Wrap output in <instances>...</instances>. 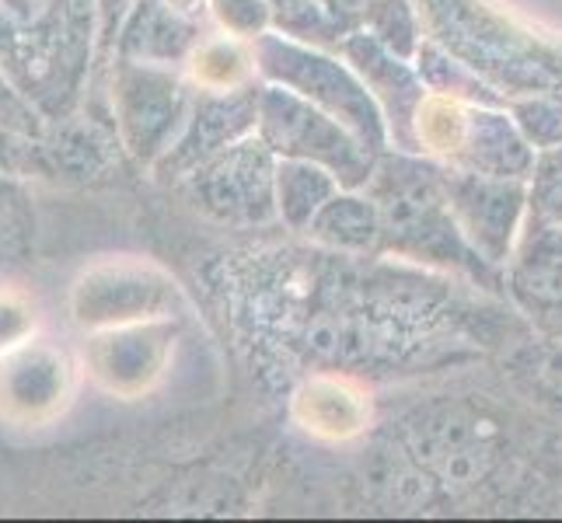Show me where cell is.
Wrapping results in <instances>:
<instances>
[{"label": "cell", "mask_w": 562, "mask_h": 523, "mask_svg": "<svg viewBox=\"0 0 562 523\" xmlns=\"http://www.w3.org/2000/svg\"><path fill=\"white\" fill-rule=\"evenodd\" d=\"M363 189L381 209V251L448 265L454 273H469L482 286L496 283V265L479 255L454 220L443 168L413 161L405 154L378 158L371 182Z\"/></svg>", "instance_id": "obj_1"}, {"label": "cell", "mask_w": 562, "mask_h": 523, "mask_svg": "<svg viewBox=\"0 0 562 523\" xmlns=\"http://www.w3.org/2000/svg\"><path fill=\"white\" fill-rule=\"evenodd\" d=\"M413 137L416 150L434 154L448 168L496 179H528L538 154L517 129L514 115L434 91L416 109Z\"/></svg>", "instance_id": "obj_2"}, {"label": "cell", "mask_w": 562, "mask_h": 523, "mask_svg": "<svg viewBox=\"0 0 562 523\" xmlns=\"http://www.w3.org/2000/svg\"><path fill=\"white\" fill-rule=\"evenodd\" d=\"M256 133L277 158L315 161L333 171L342 189H363L381 158L336 115L307 102L304 94L269 81L259 88Z\"/></svg>", "instance_id": "obj_3"}, {"label": "cell", "mask_w": 562, "mask_h": 523, "mask_svg": "<svg viewBox=\"0 0 562 523\" xmlns=\"http://www.w3.org/2000/svg\"><path fill=\"white\" fill-rule=\"evenodd\" d=\"M251 53H256V73H262L269 84H283L304 94L307 102H315L318 109H325L339 123L350 126L371 150L381 154L387 147L384 112L360 73L346 70L333 56H325L318 49L297 46L290 38L269 32L256 38Z\"/></svg>", "instance_id": "obj_4"}, {"label": "cell", "mask_w": 562, "mask_h": 523, "mask_svg": "<svg viewBox=\"0 0 562 523\" xmlns=\"http://www.w3.org/2000/svg\"><path fill=\"white\" fill-rule=\"evenodd\" d=\"M192 109L182 77L165 64L120 60L112 67V112L115 133L133 161L154 168L179 137Z\"/></svg>", "instance_id": "obj_5"}, {"label": "cell", "mask_w": 562, "mask_h": 523, "mask_svg": "<svg viewBox=\"0 0 562 523\" xmlns=\"http://www.w3.org/2000/svg\"><path fill=\"white\" fill-rule=\"evenodd\" d=\"M277 161L259 133H248L203 161L182 185L210 220L256 227L277 217Z\"/></svg>", "instance_id": "obj_6"}, {"label": "cell", "mask_w": 562, "mask_h": 523, "mask_svg": "<svg viewBox=\"0 0 562 523\" xmlns=\"http://www.w3.org/2000/svg\"><path fill=\"white\" fill-rule=\"evenodd\" d=\"M413 461L443 489H475L499 457V419L472 405L426 412L405 430Z\"/></svg>", "instance_id": "obj_7"}, {"label": "cell", "mask_w": 562, "mask_h": 523, "mask_svg": "<svg viewBox=\"0 0 562 523\" xmlns=\"http://www.w3.org/2000/svg\"><path fill=\"white\" fill-rule=\"evenodd\" d=\"M176 289L158 273V269L126 262V259H102L70 283V321L88 332L115 325L158 321Z\"/></svg>", "instance_id": "obj_8"}, {"label": "cell", "mask_w": 562, "mask_h": 523, "mask_svg": "<svg viewBox=\"0 0 562 523\" xmlns=\"http://www.w3.org/2000/svg\"><path fill=\"white\" fill-rule=\"evenodd\" d=\"M443 185H448L454 220L469 245L490 265L510 262L528 209V179H496V174L443 168Z\"/></svg>", "instance_id": "obj_9"}, {"label": "cell", "mask_w": 562, "mask_h": 523, "mask_svg": "<svg viewBox=\"0 0 562 523\" xmlns=\"http://www.w3.org/2000/svg\"><path fill=\"white\" fill-rule=\"evenodd\" d=\"M256 120H259V91L251 84L235 91H200L192 99L182 133L171 140V147L161 154L150 171L161 182H186L213 154H221L235 140L256 133Z\"/></svg>", "instance_id": "obj_10"}, {"label": "cell", "mask_w": 562, "mask_h": 523, "mask_svg": "<svg viewBox=\"0 0 562 523\" xmlns=\"http://www.w3.org/2000/svg\"><path fill=\"white\" fill-rule=\"evenodd\" d=\"M74 360L60 345L29 339L0 356V419L14 425H46L74 398Z\"/></svg>", "instance_id": "obj_11"}, {"label": "cell", "mask_w": 562, "mask_h": 523, "mask_svg": "<svg viewBox=\"0 0 562 523\" xmlns=\"http://www.w3.org/2000/svg\"><path fill=\"white\" fill-rule=\"evenodd\" d=\"M171 328L158 321L99 328L85 342L88 377L115 398H137L161 377Z\"/></svg>", "instance_id": "obj_12"}, {"label": "cell", "mask_w": 562, "mask_h": 523, "mask_svg": "<svg viewBox=\"0 0 562 523\" xmlns=\"http://www.w3.org/2000/svg\"><path fill=\"white\" fill-rule=\"evenodd\" d=\"M510 297L541 332L562 342V230L528 220L525 238L510 255Z\"/></svg>", "instance_id": "obj_13"}, {"label": "cell", "mask_w": 562, "mask_h": 523, "mask_svg": "<svg viewBox=\"0 0 562 523\" xmlns=\"http://www.w3.org/2000/svg\"><path fill=\"white\" fill-rule=\"evenodd\" d=\"M342 53L378 99V105L384 112V123H387V137H395V144L402 150H416L413 123H416L419 102L426 99L423 77H416L409 67L402 64V56L387 49L371 32H360L353 38H346Z\"/></svg>", "instance_id": "obj_14"}, {"label": "cell", "mask_w": 562, "mask_h": 523, "mask_svg": "<svg viewBox=\"0 0 562 523\" xmlns=\"http://www.w3.org/2000/svg\"><path fill=\"white\" fill-rule=\"evenodd\" d=\"M120 133L99 120H67L38 137V171L64 182H99L120 168Z\"/></svg>", "instance_id": "obj_15"}, {"label": "cell", "mask_w": 562, "mask_h": 523, "mask_svg": "<svg viewBox=\"0 0 562 523\" xmlns=\"http://www.w3.org/2000/svg\"><path fill=\"white\" fill-rule=\"evenodd\" d=\"M200 43L196 18L171 11L165 0H137L115 35V56L140 64H182Z\"/></svg>", "instance_id": "obj_16"}, {"label": "cell", "mask_w": 562, "mask_h": 523, "mask_svg": "<svg viewBox=\"0 0 562 523\" xmlns=\"http://www.w3.org/2000/svg\"><path fill=\"white\" fill-rule=\"evenodd\" d=\"M322 248L339 255H367L381 251V209L371 196H360V189H339L328 200L318 217L307 227Z\"/></svg>", "instance_id": "obj_17"}, {"label": "cell", "mask_w": 562, "mask_h": 523, "mask_svg": "<svg viewBox=\"0 0 562 523\" xmlns=\"http://www.w3.org/2000/svg\"><path fill=\"white\" fill-rule=\"evenodd\" d=\"M342 185L328 168L315 161L280 158L277 161V217L307 235V227L318 217V209L336 196Z\"/></svg>", "instance_id": "obj_18"}, {"label": "cell", "mask_w": 562, "mask_h": 523, "mask_svg": "<svg viewBox=\"0 0 562 523\" xmlns=\"http://www.w3.org/2000/svg\"><path fill=\"white\" fill-rule=\"evenodd\" d=\"M189 73L200 91H235L256 73V53L245 49L235 35H210L192 49Z\"/></svg>", "instance_id": "obj_19"}, {"label": "cell", "mask_w": 562, "mask_h": 523, "mask_svg": "<svg viewBox=\"0 0 562 523\" xmlns=\"http://www.w3.org/2000/svg\"><path fill=\"white\" fill-rule=\"evenodd\" d=\"M528 209L535 224L562 230V144L535 154L528 174Z\"/></svg>", "instance_id": "obj_20"}, {"label": "cell", "mask_w": 562, "mask_h": 523, "mask_svg": "<svg viewBox=\"0 0 562 523\" xmlns=\"http://www.w3.org/2000/svg\"><path fill=\"white\" fill-rule=\"evenodd\" d=\"M517 129L535 150L562 144V94L559 91H535L525 99L507 102Z\"/></svg>", "instance_id": "obj_21"}, {"label": "cell", "mask_w": 562, "mask_h": 523, "mask_svg": "<svg viewBox=\"0 0 562 523\" xmlns=\"http://www.w3.org/2000/svg\"><path fill=\"white\" fill-rule=\"evenodd\" d=\"M35 235V213L14 171H0V251H22Z\"/></svg>", "instance_id": "obj_22"}, {"label": "cell", "mask_w": 562, "mask_h": 523, "mask_svg": "<svg viewBox=\"0 0 562 523\" xmlns=\"http://www.w3.org/2000/svg\"><path fill=\"white\" fill-rule=\"evenodd\" d=\"M35 328H38L35 300L18 286H0V356L35 339Z\"/></svg>", "instance_id": "obj_23"}, {"label": "cell", "mask_w": 562, "mask_h": 523, "mask_svg": "<svg viewBox=\"0 0 562 523\" xmlns=\"http://www.w3.org/2000/svg\"><path fill=\"white\" fill-rule=\"evenodd\" d=\"M210 8L217 25L235 38H259L273 22L269 0H210Z\"/></svg>", "instance_id": "obj_24"}, {"label": "cell", "mask_w": 562, "mask_h": 523, "mask_svg": "<svg viewBox=\"0 0 562 523\" xmlns=\"http://www.w3.org/2000/svg\"><path fill=\"white\" fill-rule=\"evenodd\" d=\"M0 126L11 133H22V137H32V140H38L46 133L43 115H38L25 94L8 81L4 67H0Z\"/></svg>", "instance_id": "obj_25"}, {"label": "cell", "mask_w": 562, "mask_h": 523, "mask_svg": "<svg viewBox=\"0 0 562 523\" xmlns=\"http://www.w3.org/2000/svg\"><path fill=\"white\" fill-rule=\"evenodd\" d=\"M137 4V0H99V8H102V29L105 35L123 22V18L130 14V8Z\"/></svg>", "instance_id": "obj_26"}, {"label": "cell", "mask_w": 562, "mask_h": 523, "mask_svg": "<svg viewBox=\"0 0 562 523\" xmlns=\"http://www.w3.org/2000/svg\"><path fill=\"white\" fill-rule=\"evenodd\" d=\"M165 4L186 18H196V14H203V8H210V0H165Z\"/></svg>", "instance_id": "obj_27"}, {"label": "cell", "mask_w": 562, "mask_h": 523, "mask_svg": "<svg viewBox=\"0 0 562 523\" xmlns=\"http://www.w3.org/2000/svg\"><path fill=\"white\" fill-rule=\"evenodd\" d=\"M549 371H552V377H555V380L562 384V353H559V356H555V360L549 363Z\"/></svg>", "instance_id": "obj_28"}]
</instances>
